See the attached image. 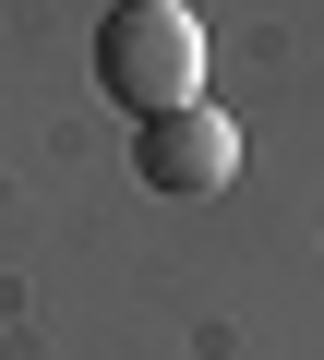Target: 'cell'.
I'll use <instances>...</instances> for the list:
<instances>
[{"mask_svg": "<svg viewBox=\"0 0 324 360\" xmlns=\"http://www.w3.org/2000/svg\"><path fill=\"white\" fill-rule=\"evenodd\" d=\"M132 180L144 193H169V205H193V193H228L240 180V132H228V108H156V120H132Z\"/></svg>", "mask_w": 324, "mask_h": 360, "instance_id": "7a4b0ae2", "label": "cell"}, {"mask_svg": "<svg viewBox=\"0 0 324 360\" xmlns=\"http://www.w3.org/2000/svg\"><path fill=\"white\" fill-rule=\"evenodd\" d=\"M96 96L120 120L193 108L205 96V25L181 13V0H108V25H96Z\"/></svg>", "mask_w": 324, "mask_h": 360, "instance_id": "6da1fadb", "label": "cell"}]
</instances>
